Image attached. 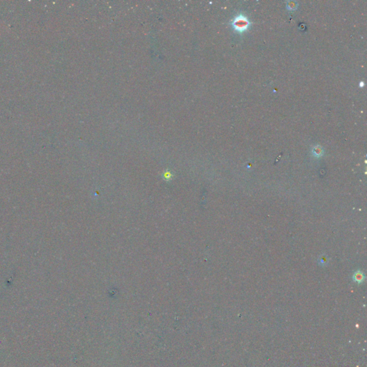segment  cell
I'll return each instance as SVG.
<instances>
[{
	"label": "cell",
	"mask_w": 367,
	"mask_h": 367,
	"mask_svg": "<svg viewBox=\"0 0 367 367\" xmlns=\"http://www.w3.org/2000/svg\"><path fill=\"white\" fill-rule=\"evenodd\" d=\"M355 278H355V279H356V280L358 281V282H361V281H362V280H363V276H362V275H361V274H359L358 275H356V276H355Z\"/></svg>",
	"instance_id": "277c9868"
},
{
	"label": "cell",
	"mask_w": 367,
	"mask_h": 367,
	"mask_svg": "<svg viewBox=\"0 0 367 367\" xmlns=\"http://www.w3.org/2000/svg\"><path fill=\"white\" fill-rule=\"evenodd\" d=\"M312 153L316 157H320L323 155V149L321 146H315L313 147L312 150Z\"/></svg>",
	"instance_id": "7a4b0ae2"
},
{
	"label": "cell",
	"mask_w": 367,
	"mask_h": 367,
	"mask_svg": "<svg viewBox=\"0 0 367 367\" xmlns=\"http://www.w3.org/2000/svg\"><path fill=\"white\" fill-rule=\"evenodd\" d=\"M232 29L239 34L245 32L252 25V22L249 21L247 16L243 14H239L232 19L231 22Z\"/></svg>",
	"instance_id": "6da1fadb"
},
{
	"label": "cell",
	"mask_w": 367,
	"mask_h": 367,
	"mask_svg": "<svg viewBox=\"0 0 367 367\" xmlns=\"http://www.w3.org/2000/svg\"><path fill=\"white\" fill-rule=\"evenodd\" d=\"M364 84V82H360V87H363Z\"/></svg>",
	"instance_id": "5b68a950"
},
{
	"label": "cell",
	"mask_w": 367,
	"mask_h": 367,
	"mask_svg": "<svg viewBox=\"0 0 367 367\" xmlns=\"http://www.w3.org/2000/svg\"><path fill=\"white\" fill-rule=\"evenodd\" d=\"M287 7H288L289 10H295V9L297 7V4H296V2L294 1H289L287 4Z\"/></svg>",
	"instance_id": "3957f363"
}]
</instances>
